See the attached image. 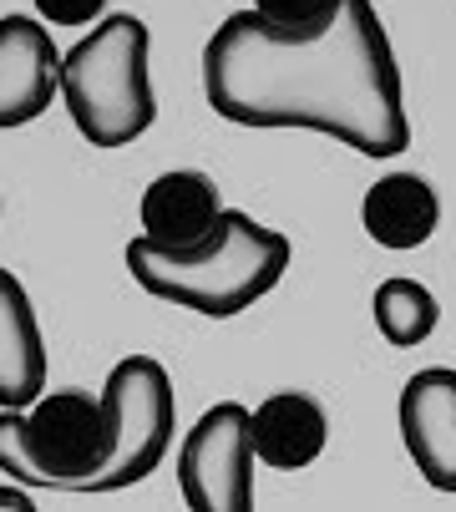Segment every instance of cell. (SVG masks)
<instances>
[{"label":"cell","mask_w":456,"mask_h":512,"mask_svg":"<svg viewBox=\"0 0 456 512\" xmlns=\"http://www.w3.org/2000/svg\"><path fill=\"white\" fill-rule=\"evenodd\" d=\"M117 462V416L102 396L51 391L31 411H0V472L21 487L107 492Z\"/></svg>","instance_id":"obj_3"},{"label":"cell","mask_w":456,"mask_h":512,"mask_svg":"<svg viewBox=\"0 0 456 512\" xmlns=\"http://www.w3.org/2000/svg\"><path fill=\"white\" fill-rule=\"evenodd\" d=\"M401 442L436 492H456V371L431 365L401 391Z\"/></svg>","instance_id":"obj_7"},{"label":"cell","mask_w":456,"mask_h":512,"mask_svg":"<svg viewBox=\"0 0 456 512\" xmlns=\"http://www.w3.org/2000/svg\"><path fill=\"white\" fill-rule=\"evenodd\" d=\"M102 401L117 416V462L107 472V492H122L132 482H147L163 467L168 447H173V421H178V401H173V381L152 355H127L112 365Z\"/></svg>","instance_id":"obj_5"},{"label":"cell","mask_w":456,"mask_h":512,"mask_svg":"<svg viewBox=\"0 0 456 512\" xmlns=\"http://www.w3.org/2000/svg\"><path fill=\"white\" fill-rule=\"evenodd\" d=\"M0 507H31L26 492H11V487H0Z\"/></svg>","instance_id":"obj_16"},{"label":"cell","mask_w":456,"mask_h":512,"mask_svg":"<svg viewBox=\"0 0 456 512\" xmlns=\"http://www.w3.org/2000/svg\"><path fill=\"white\" fill-rule=\"evenodd\" d=\"M325 411L315 396L279 391L254 411V457L274 472H299L325 452Z\"/></svg>","instance_id":"obj_12"},{"label":"cell","mask_w":456,"mask_h":512,"mask_svg":"<svg viewBox=\"0 0 456 512\" xmlns=\"http://www.w3.org/2000/svg\"><path fill=\"white\" fill-rule=\"evenodd\" d=\"M289 239L254 224L249 213L223 208L218 224L188 244V249H163L147 234L127 244V269L132 279L158 300H173L183 310H198L208 320H234L289 269Z\"/></svg>","instance_id":"obj_2"},{"label":"cell","mask_w":456,"mask_h":512,"mask_svg":"<svg viewBox=\"0 0 456 512\" xmlns=\"http://www.w3.org/2000/svg\"><path fill=\"white\" fill-rule=\"evenodd\" d=\"M370 310H375L380 335H386L391 345H401V350L431 340V330H436V320H441L436 295H431L426 284H416V279H386V284L375 289Z\"/></svg>","instance_id":"obj_13"},{"label":"cell","mask_w":456,"mask_h":512,"mask_svg":"<svg viewBox=\"0 0 456 512\" xmlns=\"http://www.w3.org/2000/svg\"><path fill=\"white\" fill-rule=\"evenodd\" d=\"M360 218H365V234L386 249H416L436 234L441 224V203H436V188L416 173H386L375 178L365 203H360Z\"/></svg>","instance_id":"obj_11"},{"label":"cell","mask_w":456,"mask_h":512,"mask_svg":"<svg viewBox=\"0 0 456 512\" xmlns=\"http://www.w3.org/2000/svg\"><path fill=\"white\" fill-rule=\"evenodd\" d=\"M46 391V340L26 284L0 269V411H21Z\"/></svg>","instance_id":"obj_9"},{"label":"cell","mask_w":456,"mask_h":512,"mask_svg":"<svg viewBox=\"0 0 456 512\" xmlns=\"http://www.w3.org/2000/svg\"><path fill=\"white\" fill-rule=\"evenodd\" d=\"M203 92L239 127H315L365 158L411 148L401 66L370 0H340L320 36H284L234 11L203 46Z\"/></svg>","instance_id":"obj_1"},{"label":"cell","mask_w":456,"mask_h":512,"mask_svg":"<svg viewBox=\"0 0 456 512\" xmlns=\"http://www.w3.org/2000/svg\"><path fill=\"white\" fill-rule=\"evenodd\" d=\"M61 92V51L31 16L0 21V127L36 122Z\"/></svg>","instance_id":"obj_8"},{"label":"cell","mask_w":456,"mask_h":512,"mask_svg":"<svg viewBox=\"0 0 456 512\" xmlns=\"http://www.w3.org/2000/svg\"><path fill=\"white\" fill-rule=\"evenodd\" d=\"M36 11L51 21V26H87L107 11V0H36Z\"/></svg>","instance_id":"obj_15"},{"label":"cell","mask_w":456,"mask_h":512,"mask_svg":"<svg viewBox=\"0 0 456 512\" xmlns=\"http://www.w3.org/2000/svg\"><path fill=\"white\" fill-rule=\"evenodd\" d=\"M223 213V198L213 188V178L193 173V168H178V173H163L152 178L147 193H142V234L163 249H188L198 244Z\"/></svg>","instance_id":"obj_10"},{"label":"cell","mask_w":456,"mask_h":512,"mask_svg":"<svg viewBox=\"0 0 456 512\" xmlns=\"http://www.w3.org/2000/svg\"><path fill=\"white\" fill-rule=\"evenodd\" d=\"M61 97L92 148H127L158 117L147 82V26L137 16H102L87 41L61 56Z\"/></svg>","instance_id":"obj_4"},{"label":"cell","mask_w":456,"mask_h":512,"mask_svg":"<svg viewBox=\"0 0 456 512\" xmlns=\"http://www.w3.org/2000/svg\"><path fill=\"white\" fill-rule=\"evenodd\" d=\"M178 487L193 512H249L254 507V411L218 401L188 431L178 452Z\"/></svg>","instance_id":"obj_6"},{"label":"cell","mask_w":456,"mask_h":512,"mask_svg":"<svg viewBox=\"0 0 456 512\" xmlns=\"http://www.w3.org/2000/svg\"><path fill=\"white\" fill-rule=\"evenodd\" d=\"M340 11V0H254V16L284 36H320Z\"/></svg>","instance_id":"obj_14"}]
</instances>
